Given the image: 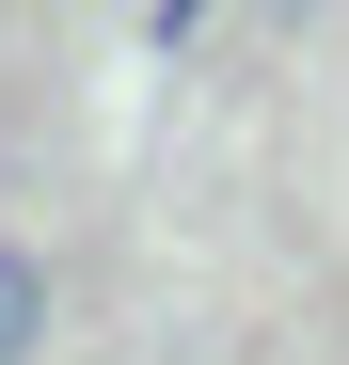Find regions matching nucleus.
I'll return each mask as SVG.
<instances>
[{"label": "nucleus", "instance_id": "f257e3e1", "mask_svg": "<svg viewBox=\"0 0 349 365\" xmlns=\"http://www.w3.org/2000/svg\"><path fill=\"white\" fill-rule=\"evenodd\" d=\"M32 349H48V255L0 238V365H32Z\"/></svg>", "mask_w": 349, "mask_h": 365}, {"label": "nucleus", "instance_id": "f03ea898", "mask_svg": "<svg viewBox=\"0 0 349 365\" xmlns=\"http://www.w3.org/2000/svg\"><path fill=\"white\" fill-rule=\"evenodd\" d=\"M207 16H222V0H143V48H191Z\"/></svg>", "mask_w": 349, "mask_h": 365}, {"label": "nucleus", "instance_id": "7ed1b4c3", "mask_svg": "<svg viewBox=\"0 0 349 365\" xmlns=\"http://www.w3.org/2000/svg\"><path fill=\"white\" fill-rule=\"evenodd\" d=\"M270 16H318V0H270Z\"/></svg>", "mask_w": 349, "mask_h": 365}]
</instances>
